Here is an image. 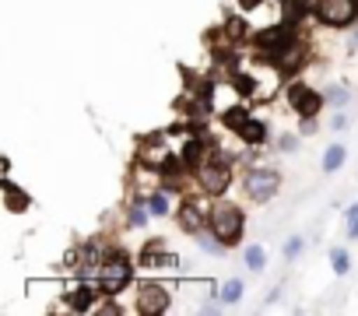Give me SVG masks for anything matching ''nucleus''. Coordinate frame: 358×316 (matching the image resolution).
I'll return each mask as SVG.
<instances>
[{
	"label": "nucleus",
	"mask_w": 358,
	"mask_h": 316,
	"mask_svg": "<svg viewBox=\"0 0 358 316\" xmlns=\"http://www.w3.org/2000/svg\"><path fill=\"white\" fill-rule=\"evenodd\" d=\"M239 134H243L246 141H253V144H260V141L267 137V130H264V123H257V120H250V123H246V127H243Z\"/></svg>",
	"instance_id": "6ab92c4d"
},
{
	"label": "nucleus",
	"mask_w": 358,
	"mask_h": 316,
	"mask_svg": "<svg viewBox=\"0 0 358 316\" xmlns=\"http://www.w3.org/2000/svg\"><path fill=\"white\" fill-rule=\"evenodd\" d=\"M148 211H151V204H144V201H137L134 208H130V225H148Z\"/></svg>",
	"instance_id": "aec40b11"
},
{
	"label": "nucleus",
	"mask_w": 358,
	"mask_h": 316,
	"mask_svg": "<svg viewBox=\"0 0 358 316\" xmlns=\"http://www.w3.org/2000/svg\"><path fill=\"white\" fill-rule=\"evenodd\" d=\"M330 267H334V274H348V271H351V257H348V250L334 246V250H330Z\"/></svg>",
	"instance_id": "f3484780"
},
{
	"label": "nucleus",
	"mask_w": 358,
	"mask_h": 316,
	"mask_svg": "<svg viewBox=\"0 0 358 316\" xmlns=\"http://www.w3.org/2000/svg\"><path fill=\"white\" fill-rule=\"evenodd\" d=\"M341 166H344V148H341V144L327 148V151H323V173H337Z\"/></svg>",
	"instance_id": "ddd939ff"
},
{
	"label": "nucleus",
	"mask_w": 358,
	"mask_h": 316,
	"mask_svg": "<svg viewBox=\"0 0 358 316\" xmlns=\"http://www.w3.org/2000/svg\"><path fill=\"white\" fill-rule=\"evenodd\" d=\"M67 306H71L74 313H88V309L95 306V288H92V285H81V288H74V292L67 295Z\"/></svg>",
	"instance_id": "9d476101"
},
{
	"label": "nucleus",
	"mask_w": 358,
	"mask_h": 316,
	"mask_svg": "<svg viewBox=\"0 0 358 316\" xmlns=\"http://www.w3.org/2000/svg\"><path fill=\"white\" fill-rule=\"evenodd\" d=\"M278 190H281V176H278L274 169H250V176H246V194H250L257 204L271 201Z\"/></svg>",
	"instance_id": "20e7f679"
},
{
	"label": "nucleus",
	"mask_w": 358,
	"mask_h": 316,
	"mask_svg": "<svg viewBox=\"0 0 358 316\" xmlns=\"http://www.w3.org/2000/svg\"><path fill=\"white\" fill-rule=\"evenodd\" d=\"M316 18L330 29H348L358 18V0H316Z\"/></svg>",
	"instance_id": "7ed1b4c3"
},
{
	"label": "nucleus",
	"mask_w": 358,
	"mask_h": 316,
	"mask_svg": "<svg viewBox=\"0 0 358 316\" xmlns=\"http://www.w3.org/2000/svg\"><path fill=\"white\" fill-rule=\"evenodd\" d=\"M288 102H292V109H295L299 116H316L327 99H323L320 92H313L309 85H292V88H288Z\"/></svg>",
	"instance_id": "423d86ee"
},
{
	"label": "nucleus",
	"mask_w": 358,
	"mask_h": 316,
	"mask_svg": "<svg viewBox=\"0 0 358 316\" xmlns=\"http://www.w3.org/2000/svg\"><path fill=\"white\" fill-rule=\"evenodd\" d=\"M211 232L222 236L229 246L243 239V211L236 204H215L211 208Z\"/></svg>",
	"instance_id": "f257e3e1"
},
{
	"label": "nucleus",
	"mask_w": 358,
	"mask_h": 316,
	"mask_svg": "<svg viewBox=\"0 0 358 316\" xmlns=\"http://www.w3.org/2000/svg\"><path fill=\"white\" fill-rule=\"evenodd\" d=\"M197 246H201L204 253H211V257H225V246H229V243H225L222 236H215V232L208 236V232L201 229V232H197Z\"/></svg>",
	"instance_id": "9b49d317"
},
{
	"label": "nucleus",
	"mask_w": 358,
	"mask_h": 316,
	"mask_svg": "<svg viewBox=\"0 0 358 316\" xmlns=\"http://www.w3.org/2000/svg\"><path fill=\"white\" fill-rule=\"evenodd\" d=\"M344 218H348V236H351V239H358V201L344 211Z\"/></svg>",
	"instance_id": "412c9836"
},
{
	"label": "nucleus",
	"mask_w": 358,
	"mask_h": 316,
	"mask_svg": "<svg viewBox=\"0 0 358 316\" xmlns=\"http://www.w3.org/2000/svg\"><path fill=\"white\" fill-rule=\"evenodd\" d=\"M299 250H302V239H288V246H285V257H288V260H295V257H299Z\"/></svg>",
	"instance_id": "4be33fe9"
},
{
	"label": "nucleus",
	"mask_w": 358,
	"mask_h": 316,
	"mask_svg": "<svg viewBox=\"0 0 358 316\" xmlns=\"http://www.w3.org/2000/svg\"><path fill=\"white\" fill-rule=\"evenodd\" d=\"M148 204H151V215H158V218L172 215V194H169V190H158V194H151V197H148Z\"/></svg>",
	"instance_id": "f8f14e48"
},
{
	"label": "nucleus",
	"mask_w": 358,
	"mask_h": 316,
	"mask_svg": "<svg viewBox=\"0 0 358 316\" xmlns=\"http://www.w3.org/2000/svg\"><path fill=\"white\" fill-rule=\"evenodd\" d=\"M197 176H201V183H204L208 194H222L229 187V166H225V158H218V162H201Z\"/></svg>",
	"instance_id": "0eeeda50"
},
{
	"label": "nucleus",
	"mask_w": 358,
	"mask_h": 316,
	"mask_svg": "<svg viewBox=\"0 0 358 316\" xmlns=\"http://www.w3.org/2000/svg\"><path fill=\"white\" fill-rule=\"evenodd\" d=\"M169 302H172L169 292L162 285H155V281H148V285L137 288V313L141 316H158V313L169 309Z\"/></svg>",
	"instance_id": "39448f33"
},
{
	"label": "nucleus",
	"mask_w": 358,
	"mask_h": 316,
	"mask_svg": "<svg viewBox=\"0 0 358 316\" xmlns=\"http://www.w3.org/2000/svg\"><path fill=\"white\" fill-rule=\"evenodd\" d=\"M323 99H327L330 106H337V109H344V106L351 102V95H348V88H344V85H330V88L323 92Z\"/></svg>",
	"instance_id": "dca6fc26"
},
{
	"label": "nucleus",
	"mask_w": 358,
	"mask_h": 316,
	"mask_svg": "<svg viewBox=\"0 0 358 316\" xmlns=\"http://www.w3.org/2000/svg\"><path fill=\"white\" fill-rule=\"evenodd\" d=\"M179 225H183L187 232H201L204 229V204H197V201H187L183 208H179Z\"/></svg>",
	"instance_id": "6e6552de"
},
{
	"label": "nucleus",
	"mask_w": 358,
	"mask_h": 316,
	"mask_svg": "<svg viewBox=\"0 0 358 316\" xmlns=\"http://www.w3.org/2000/svg\"><path fill=\"white\" fill-rule=\"evenodd\" d=\"M4 194H8V211H22V208L29 204V197H25V194H18V187H15L11 180L4 183Z\"/></svg>",
	"instance_id": "a211bd4d"
},
{
	"label": "nucleus",
	"mask_w": 358,
	"mask_h": 316,
	"mask_svg": "<svg viewBox=\"0 0 358 316\" xmlns=\"http://www.w3.org/2000/svg\"><path fill=\"white\" fill-rule=\"evenodd\" d=\"M130 274H134L130 260H127V257H120V253H113V257H106V260H102V267H99V288H102L106 295H116V292H123V288H127Z\"/></svg>",
	"instance_id": "f03ea898"
},
{
	"label": "nucleus",
	"mask_w": 358,
	"mask_h": 316,
	"mask_svg": "<svg viewBox=\"0 0 358 316\" xmlns=\"http://www.w3.org/2000/svg\"><path fill=\"white\" fill-rule=\"evenodd\" d=\"M295 148H299V137L295 134H285L281 137V151H295Z\"/></svg>",
	"instance_id": "5701e85b"
},
{
	"label": "nucleus",
	"mask_w": 358,
	"mask_h": 316,
	"mask_svg": "<svg viewBox=\"0 0 358 316\" xmlns=\"http://www.w3.org/2000/svg\"><path fill=\"white\" fill-rule=\"evenodd\" d=\"M218 299H222L225 306H232V302H239V299H243V281H239V278H229V281L222 285V292H218Z\"/></svg>",
	"instance_id": "2eb2a0df"
},
{
	"label": "nucleus",
	"mask_w": 358,
	"mask_h": 316,
	"mask_svg": "<svg viewBox=\"0 0 358 316\" xmlns=\"http://www.w3.org/2000/svg\"><path fill=\"white\" fill-rule=\"evenodd\" d=\"M351 46H355V50H358V32H355V39H351Z\"/></svg>",
	"instance_id": "393cba45"
},
{
	"label": "nucleus",
	"mask_w": 358,
	"mask_h": 316,
	"mask_svg": "<svg viewBox=\"0 0 358 316\" xmlns=\"http://www.w3.org/2000/svg\"><path fill=\"white\" fill-rule=\"evenodd\" d=\"M243 260H246L250 271H264V267H267V250H264V246H246Z\"/></svg>",
	"instance_id": "4468645a"
},
{
	"label": "nucleus",
	"mask_w": 358,
	"mask_h": 316,
	"mask_svg": "<svg viewBox=\"0 0 358 316\" xmlns=\"http://www.w3.org/2000/svg\"><path fill=\"white\" fill-rule=\"evenodd\" d=\"M141 158L148 166H169V148L162 144V137H151L141 144Z\"/></svg>",
	"instance_id": "1a4fd4ad"
},
{
	"label": "nucleus",
	"mask_w": 358,
	"mask_h": 316,
	"mask_svg": "<svg viewBox=\"0 0 358 316\" xmlns=\"http://www.w3.org/2000/svg\"><path fill=\"white\" fill-rule=\"evenodd\" d=\"M239 4H243V8H246V11H253V8H257V4H260V0H239Z\"/></svg>",
	"instance_id": "b1692460"
}]
</instances>
